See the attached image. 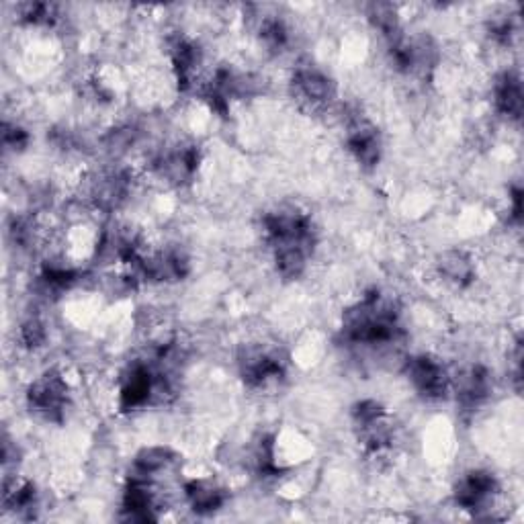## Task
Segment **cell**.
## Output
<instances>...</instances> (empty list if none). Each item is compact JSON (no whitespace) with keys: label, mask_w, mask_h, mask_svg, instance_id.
Listing matches in <instances>:
<instances>
[{"label":"cell","mask_w":524,"mask_h":524,"mask_svg":"<svg viewBox=\"0 0 524 524\" xmlns=\"http://www.w3.org/2000/svg\"><path fill=\"white\" fill-rule=\"evenodd\" d=\"M262 228L281 277L299 279L316 246L312 217L297 209H279L265 215Z\"/></svg>","instance_id":"6da1fadb"},{"label":"cell","mask_w":524,"mask_h":524,"mask_svg":"<svg viewBox=\"0 0 524 524\" xmlns=\"http://www.w3.org/2000/svg\"><path fill=\"white\" fill-rule=\"evenodd\" d=\"M342 334L355 346H393L402 336L400 314L379 291H369L351 310L344 312Z\"/></svg>","instance_id":"7a4b0ae2"},{"label":"cell","mask_w":524,"mask_h":524,"mask_svg":"<svg viewBox=\"0 0 524 524\" xmlns=\"http://www.w3.org/2000/svg\"><path fill=\"white\" fill-rule=\"evenodd\" d=\"M68 393L70 389L64 375L58 371H48L31 383L27 391V402L31 412H35L43 420L62 422L68 408Z\"/></svg>","instance_id":"3957f363"},{"label":"cell","mask_w":524,"mask_h":524,"mask_svg":"<svg viewBox=\"0 0 524 524\" xmlns=\"http://www.w3.org/2000/svg\"><path fill=\"white\" fill-rule=\"evenodd\" d=\"M287 367L281 355L267 346H250L240 357V375L250 389H267L285 379Z\"/></svg>","instance_id":"277c9868"},{"label":"cell","mask_w":524,"mask_h":524,"mask_svg":"<svg viewBox=\"0 0 524 524\" xmlns=\"http://www.w3.org/2000/svg\"><path fill=\"white\" fill-rule=\"evenodd\" d=\"M353 420L359 430V441L369 453L379 455L391 447L393 426L381 404L375 400L359 402L353 410Z\"/></svg>","instance_id":"5b68a950"},{"label":"cell","mask_w":524,"mask_h":524,"mask_svg":"<svg viewBox=\"0 0 524 524\" xmlns=\"http://www.w3.org/2000/svg\"><path fill=\"white\" fill-rule=\"evenodd\" d=\"M406 375L414 389L426 400H443L453 387V377L445 365L428 355L408 359Z\"/></svg>","instance_id":"8992f818"},{"label":"cell","mask_w":524,"mask_h":524,"mask_svg":"<svg viewBox=\"0 0 524 524\" xmlns=\"http://www.w3.org/2000/svg\"><path fill=\"white\" fill-rule=\"evenodd\" d=\"M500 494V484L494 473L490 471H469L459 479L455 488V502L461 510L479 514L484 510H492L496 498Z\"/></svg>","instance_id":"52a82bcc"},{"label":"cell","mask_w":524,"mask_h":524,"mask_svg":"<svg viewBox=\"0 0 524 524\" xmlns=\"http://www.w3.org/2000/svg\"><path fill=\"white\" fill-rule=\"evenodd\" d=\"M293 89L295 95L312 107H322L328 105L334 95H336V86L334 82L320 70L316 68H297L293 74Z\"/></svg>","instance_id":"ba28073f"},{"label":"cell","mask_w":524,"mask_h":524,"mask_svg":"<svg viewBox=\"0 0 524 524\" xmlns=\"http://www.w3.org/2000/svg\"><path fill=\"white\" fill-rule=\"evenodd\" d=\"M346 148L355 156L361 166H375L381 158V138L379 131L367 121H355L348 127Z\"/></svg>","instance_id":"9c48e42d"},{"label":"cell","mask_w":524,"mask_h":524,"mask_svg":"<svg viewBox=\"0 0 524 524\" xmlns=\"http://www.w3.org/2000/svg\"><path fill=\"white\" fill-rule=\"evenodd\" d=\"M453 387L457 391L459 404L467 410H475L490 398V391H492L490 373L482 365H473L465 373H461V377L457 379V383H453Z\"/></svg>","instance_id":"30bf717a"},{"label":"cell","mask_w":524,"mask_h":524,"mask_svg":"<svg viewBox=\"0 0 524 524\" xmlns=\"http://www.w3.org/2000/svg\"><path fill=\"white\" fill-rule=\"evenodd\" d=\"M183 492H185L189 506L197 514H211L215 510H220L228 500V492L220 484H215L213 479H207V477L191 479V482L183 486Z\"/></svg>","instance_id":"8fae6325"},{"label":"cell","mask_w":524,"mask_h":524,"mask_svg":"<svg viewBox=\"0 0 524 524\" xmlns=\"http://www.w3.org/2000/svg\"><path fill=\"white\" fill-rule=\"evenodd\" d=\"M494 107L500 115L518 121L522 115V84L512 70L502 72L494 82Z\"/></svg>","instance_id":"7c38bea8"},{"label":"cell","mask_w":524,"mask_h":524,"mask_svg":"<svg viewBox=\"0 0 524 524\" xmlns=\"http://www.w3.org/2000/svg\"><path fill=\"white\" fill-rule=\"evenodd\" d=\"M3 504L7 510L33 518L37 510V492L31 482L25 479H5V492H3Z\"/></svg>","instance_id":"4fadbf2b"},{"label":"cell","mask_w":524,"mask_h":524,"mask_svg":"<svg viewBox=\"0 0 524 524\" xmlns=\"http://www.w3.org/2000/svg\"><path fill=\"white\" fill-rule=\"evenodd\" d=\"M439 267H441V275L449 283H453L457 287H467L475 279L473 262L463 252H449V254H445Z\"/></svg>","instance_id":"5bb4252c"},{"label":"cell","mask_w":524,"mask_h":524,"mask_svg":"<svg viewBox=\"0 0 524 524\" xmlns=\"http://www.w3.org/2000/svg\"><path fill=\"white\" fill-rule=\"evenodd\" d=\"M260 41L265 43L269 52H283L289 46V27L279 17H269L260 25Z\"/></svg>","instance_id":"9a60e30c"},{"label":"cell","mask_w":524,"mask_h":524,"mask_svg":"<svg viewBox=\"0 0 524 524\" xmlns=\"http://www.w3.org/2000/svg\"><path fill=\"white\" fill-rule=\"evenodd\" d=\"M23 346L27 348H39L43 342H46L48 334H46V328H43V324L39 320H29L21 326V334H19Z\"/></svg>","instance_id":"2e32d148"},{"label":"cell","mask_w":524,"mask_h":524,"mask_svg":"<svg viewBox=\"0 0 524 524\" xmlns=\"http://www.w3.org/2000/svg\"><path fill=\"white\" fill-rule=\"evenodd\" d=\"M3 142H5V148L17 152V150H23L29 144V136H27L25 129L5 123V127H3Z\"/></svg>","instance_id":"e0dca14e"}]
</instances>
